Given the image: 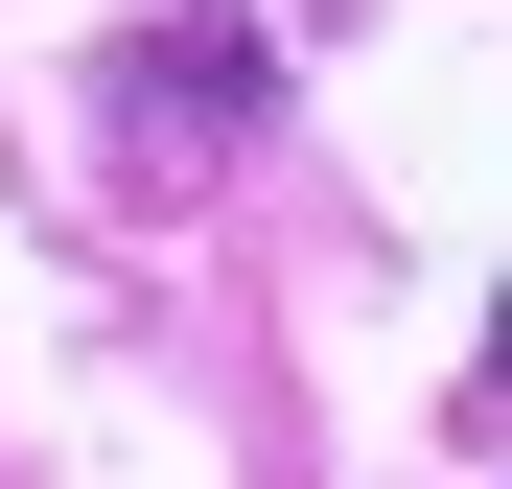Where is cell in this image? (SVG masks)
<instances>
[{
    "mask_svg": "<svg viewBox=\"0 0 512 489\" xmlns=\"http://www.w3.org/2000/svg\"><path fill=\"white\" fill-rule=\"evenodd\" d=\"M233 117H256V70H233L210 24H163V47L117 70V187H140V210H163V187H210V140H233Z\"/></svg>",
    "mask_w": 512,
    "mask_h": 489,
    "instance_id": "6da1fadb",
    "label": "cell"
}]
</instances>
